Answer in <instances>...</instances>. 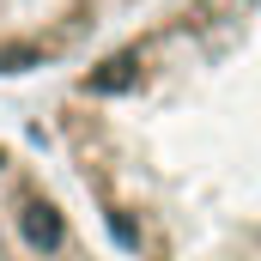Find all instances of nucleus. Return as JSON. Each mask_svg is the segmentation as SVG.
<instances>
[{"label":"nucleus","instance_id":"f257e3e1","mask_svg":"<svg viewBox=\"0 0 261 261\" xmlns=\"http://www.w3.org/2000/svg\"><path fill=\"white\" fill-rule=\"evenodd\" d=\"M67 176L128 261H261V0H164L55 97Z\"/></svg>","mask_w":261,"mask_h":261},{"label":"nucleus","instance_id":"f03ea898","mask_svg":"<svg viewBox=\"0 0 261 261\" xmlns=\"http://www.w3.org/2000/svg\"><path fill=\"white\" fill-rule=\"evenodd\" d=\"M0 261H110L55 176L0 140Z\"/></svg>","mask_w":261,"mask_h":261},{"label":"nucleus","instance_id":"7ed1b4c3","mask_svg":"<svg viewBox=\"0 0 261 261\" xmlns=\"http://www.w3.org/2000/svg\"><path fill=\"white\" fill-rule=\"evenodd\" d=\"M146 0H0V79H31L97 49Z\"/></svg>","mask_w":261,"mask_h":261}]
</instances>
